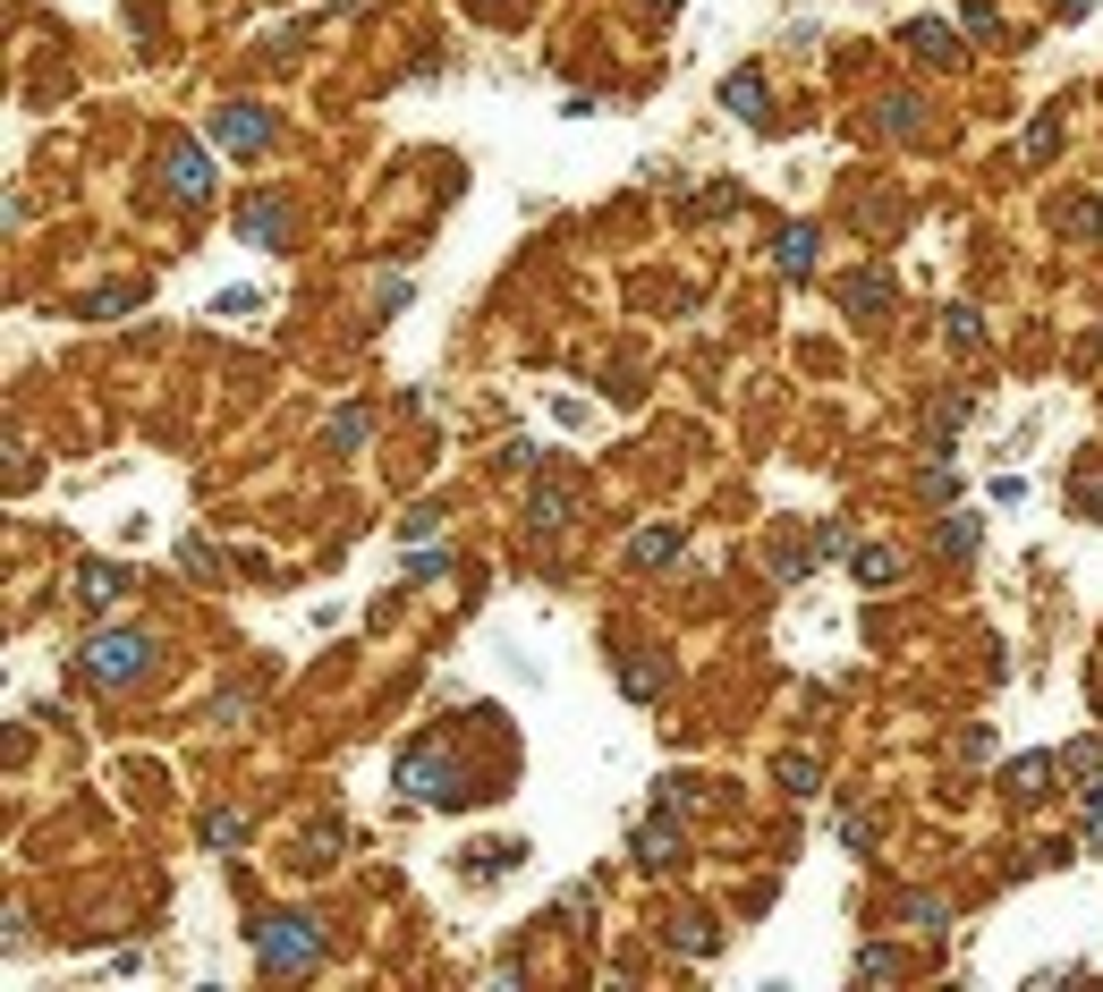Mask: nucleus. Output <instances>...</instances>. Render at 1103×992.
<instances>
[{
    "label": "nucleus",
    "mask_w": 1103,
    "mask_h": 992,
    "mask_svg": "<svg viewBox=\"0 0 1103 992\" xmlns=\"http://www.w3.org/2000/svg\"><path fill=\"white\" fill-rule=\"evenodd\" d=\"M807 255H815V238H807V229H789V238H781V263H789V272H807Z\"/></svg>",
    "instance_id": "39448f33"
},
{
    "label": "nucleus",
    "mask_w": 1103,
    "mask_h": 992,
    "mask_svg": "<svg viewBox=\"0 0 1103 992\" xmlns=\"http://www.w3.org/2000/svg\"><path fill=\"white\" fill-rule=\"evenodd\" d=\"M238 238H263V247H272V238H281V204H247V213H238Z\"/></svg>",
    "instance_id": "7ed1b4c3"
},
{
    "label": "nucleus",
    "mask_w": 1103,
    "mask_h": 992,
    "mask_svg": "<svg viewBox=\"0 0 1103 992\" xmlns=\"http://www.w3.org/2000/svg\"><path fill=\"white\" fill-rule=\"evenodd\" d=\"M755 102H764V85H755V77H730V111H739V119H764Z\"/></svg>",
    "instance_id": "20e7f679"
},
{
    "label": "nucleus",
    "mask_w": 1103,
    "mask_h": 992,
    "mask_svg": "<svg viewBox=\"0 0 1103 992\" xmlns=\"http://www.w3.org/2000/svg\"><path fill=\"white\" fill-rule=\"evenodd\" d=\"M221 136H229V145H255V136H263V119H247V111H229V119H221Z\"/></svg>",
    "instance_id": "423d86ee"
},
{
    "label": "nucleus",
    "mask_w": 1103,
    "mask_h": 992,
    "mask_svg": "<svg viewBox=\"0 0 1103 992\" xmlns=\"http://www.w3.org/2000/svg\"><path fill=\"white\" fill-rule=\"evenodd\" d=\"M86 662H94V679H136V671H145V645H136V637H94V645H86Z\"/></svg>",
    "instance_id": "f257e3e1"
},
{
    "label": "nucleus",
    "mask_w": 1103,
    "mask_h": 992,
    "mask_svg": "<svg viewBox=\"0 0 1103 992\" xmlns=\"http://www.w3.org/2000/svg\"><path fill=\"white\" fill-rule=\"evenodd\" d=\"M297 959H315V933H297L289 916L263 933V967H297Z\"/></svg>",
    "instance_id": "f03ea898"
}]
</instances>
